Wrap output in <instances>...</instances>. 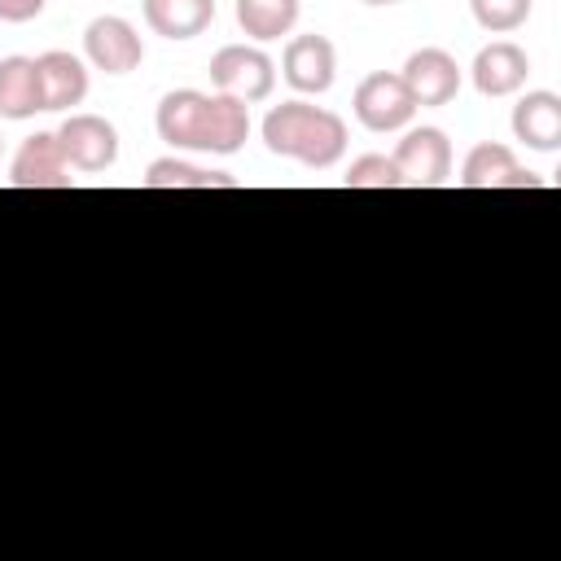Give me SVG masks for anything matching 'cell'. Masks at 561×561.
<instances>
[{"label":"cell","instance_id":"6da1fadb","mask_svg":"<svg viewBox=\"0 0 561 561\" xmlns=\"http://www.w3.org/2000/svg\"><path fill=\"white\" fill-rule=\"evenodd\" d=\"M158 136L175 149H202V153H237L250 136V105L224 92H197L175 88L158 101Z\"/></svg>","mask_w":561,"mask_h":561},{"label":"cell","instance_id":"7a4b0ae2","mask_svg":"<svg viewBox=\"0 0 561 561\" xmlns=\"http://www.w3.org/2000/svg\"><path fill=\"white\" fill-rule=\"evenodd\" d=\"M263 145L280 158L324 171L346 153V123L333 110L307 101H280L263 118Z\"/></svg>","mask_w":561,"mask_h":561},{"label":"cell","instance_id":"3957f363","mask_svg":"<svg viewBox=\"0 0 561 561\" xmlns=\"http://www.w3.org/2000/svg\"><path fill=\"white\" fill-rule=\"evenodd\" d=\"M210 83L224 96H237L241 105L267 101L276 88V61L254 44H224L210 57Z\"/></svg>","mask_w":561,"mask_h":561},{"label":"cell","instance_id":"277c9868","mask_svg":"<svg viewBox=\"0 0 561 561\" xmlns=\"http://www.w3.org/2000/svg\"><path fill=\"white\" fill-rule=\"evenodd\" d=\"M351 110H355V118H359L368 131H399V127L412 123L416 101H412V92L403 88L399 75H390V70H373V75L359 79Z\"/></svg>","mask_w":561,"mask_h":561},{"label":"cell","instance_id":"5b68a950","mask_svg":"<svg viewBox=\"0 0 561 561\" xmlns=\"http://www.w3.org/2000/svg\"><path fill=\"white\" fill-rule=\"evenodd\" d=\"M390 158L399 167V180L416 184V188H438L451 175V140H447L443 127H412V131H403V140L394 145Z\"/></svg>","mask_w":561,"mask_h":561},{"label":"cell","instance_id":"8992f818","mask_svg":"<svg viewBox=\"0 0 561 561\" xmlns=\"http://www.w3.org/2000/svg\"><path fill=\"white\" fill-rule=\"evenodd\" d=\"M57 140H61V149H66L70 171L96 175V171H110V167L118 162V131H114V123H105L101 114H70V118L57 127Z\"/></svg>","mask_w":561,"mask_h":561},{"label":"cell","instance_id":"52a82bcc","mask_svg":"<svg viewBox=\"0 0 561 561\" xmlns=\"http://www.w3.org/2000/svg\"><path fill=\"white\" fill-rule=\"evenodd\" d=\"M83 57L105 75H131L140 66V57H145V44H140V35H136V26L127 18L101 13L83 31Z\"/></svg>","mask_w":561,"mask_h":561},{"label":"cell","instance_id":"ba28073f","mask_svg":"<svg viewBox=\"0 0 561 561\" xmlns=\"http://www.w3.org/2000/svg\"><path fill=\"white\" fill-rule=\"evenodd\" d=\"M9 180H13V188H70L75 175H70V162H66V149H61L57 131L26 136L13 153Z\"/></svg>","mask_w":561,"mask_h":561},{"label":"cell","instance_id":"9c48e42d","mask_svg":"<svg viewBox=\"0 0 561 561\" xmlns=\"http://www.w3.org/2000/svg\"><path fill=\"white\" fill-rule=\"evenodd\" d=\"M280 75L294 92H307V96H320L333 88V75H337V53L324 35H294L280 53Z\"/></svg>","mask_w":561,"mask_h":561},{"label":"cell","instance_id":"30bf717a","mask_svg":"<svg viewBox=\"0 0 561 561\" xmlns=\"http://www.w3.org/2000/svg\"><path fill=\"white\" fill-rule=\"evenodd\" d=\"M399 79H403V88L412 92L416 110H421V105H447V101H456V92H460V66H456V57L443 53V48H416V53L403 61Z\"/></svg>","mask_w":561,"mask_h":561},{"label":"cell","instance_id":"8fae6325","mask_svg":"<svg viewBox=\"0 0 561 561\" xmlns=\"http://www.w3.org/2000/svg\"><path fill=\"white\" fill-rule=\"evenodd\" d=\"M460 184L465 188H543V180L535 171H522L517 153L495 140H482L465 153Z\"/></svg>","mask_w":561,"mask_h":561},{"label":"cell","instance_id":"7c38bea8","mask_svg":"<svg viewBox=\"0 0 561 561\" xmlns=\"http://www.w3.org/2000/svg\"><path fill=\"white\" fill-rule=\"evenodd\" d=\"M469 75H473V88H478L482 96H508V92H517V88L526 83L530 57H526V48H517L513 39H491L486 48H478Z\"/></svg>","mask_w":561,"mask_h":561},{"label":"cell","instance_id":"4fadbf2b","mask_svg":"<svg viewBox=\"0 0 561 561\" xmlns=\"http://www.w3.org/2000/svg\"><path fill=\"white\" fill-rule=\"evenodd\" d=\"M513 136L526 145V149H539V153H552L561 145V96L539 88V92H526L517 105H513Z\"/></svg>","mask_w":561,"mask_h":561},{"label":"cell","instance_id":"5bb4252c","mask_svg":"<svg viewBox=\"0 0 561 561\" xmlns=\"http://www.w3.org/2000/svg\"><path fill=\"white\" fill-rule=\"evenodd\" d=\"M35 66H39V88H44V110H70L88 96V66L75 53L53 48V53H39Z\"/></svg>","mask_w":561,"mask_h":561},{"label":"cell","instance_id":"9a60e30c","mask_svg":"<svg viewBox=\"0 0 561 561\" xmlns=\"http://www.w3.org/2000/svg\"><path fill=\"white\" fill-rule=\"evenodd\" d=\"M44 110V88H39V66L35 57H4L0 61V118H31Z\"/></svg>","mask_w":561,"mask_h":561},{"label":"cell","instance_id":"2e32d148","mask_svg":"<svg viewBox=\"0 0 561 561\" xmlns=\"http://www.w3.org/2000/svg\"><path fill=\"white\" fill-rule=\"evenodd\" d=\"M140 9L162 39H193L215 22V0H140Z\"/></svg>","mask_w":561,"mask_h":561},{"label":"cell","instance_id":"e0dca14e","mask_svg":"<svg viewBox=\"0 0 561 561\" xmlns=\"http://www.w3.org/2000/svg\"><path fill=\"white\" fill-rule=\"evenodd\" d=\"M298 22V0H237V26L254 44H272L289 35Z\"/></svg>","mask_w":561,"mask_h":561},{"label":"cell","instance_id":"ac0fdd59","mask_svg":"<svg viewBox=\"0 0 561 561\" xmlns=\"http://www.w3.org/2000/svg\"><path fill=\"white\" fill-rule=\"evenodd\" d=\"M145 188H237V180L228 171H202L193 162H180V158H158L149 162Z\"/></svg>","mask_w":561,"mask_h":561},{"label":"cell","instance_id":"d6986e66","mask_svg":"<svg viewBox=\"0 0 561 561\" xmlns=\"http://www.w3.org/2000/svg\"><path fill=\"white\" fill-rule=\"evenodd\" d=\"M530 4H535V0H469L473 22H478L482 31H491V35L517 31V26L530 18Z\"/></svg>","mask_w":561,"mask_h":561},{"label":"cell","instance_id":"ffe728a7","mask_svg":"<svg viewBox=\"0 0 561 561\" xmlns=\"http://www.w3.org/2000/svg\"><path fill=\"white\" fill-rule=\"evenodd\" d=\"M346 188H399L403 180H399V167H394V158H386V153H364V158H355L351 167H346V180H342Z\"/></svg>","mask_w":561,"mask_h":561},{"label":"cell","instance_id":"44dd1931","mask_svg":"<svg viewBox=\"0 0 561 561\" xmlns=\"http://www.w3.org/2000/svg\"><path fill=\"white\" fill-rule=\"evenodd\" d=\"M48 0H0V22H31L44 13Z\"/></svg>","mask_w":561,"mask_h":561},{"label":"cell","instance_id":"7402d4cb","mask_svg":"<svg viewBox=\"0 0 561 561\" xmlns=\"http://www.w3.org/2000/svg\"><path fill=\"white\" fill-rule=\"evenodd\" d=\"M359 4H373V9H381V4H403V0H359Z\"/></svg>","mask_w":561,"mask_h":561},{"label":"cell","instance_id":"603a6c76","mask_svg":"<svg viewBox=\"0 0 561 561\" xmlns=\"http://www.w3.org/2000/svg\"><path fill=\"white\" fill-rule=\"evenodd\" d=\"M0 149H4V140H0Z\"/></svg>","mask_w":561,"mask_h":561}]
</instances>
